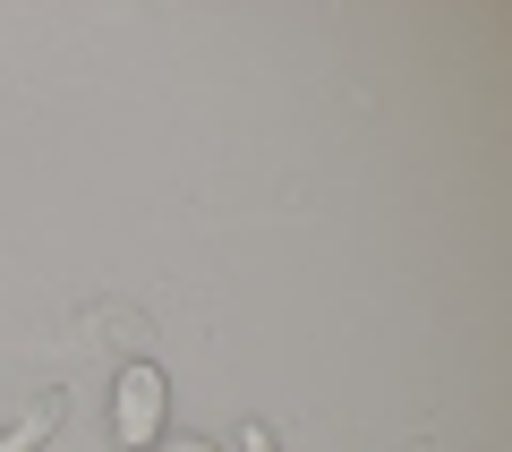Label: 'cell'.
Wrapping results in <instances>:
<instances>
[{"mask_svg": "<svg viewBox=\"0 0 512 452\" xmlns=\"http://www.w3.org/2000/svg\"><path fill=\"white\" fill-rule=\"evenodd\" d=\"M52 427H60V401H43V410H35V418H26V427H18V435H0V452H35V444H43V435H52Z\"/></svg>", "mask_w": 512, "mask_h": 452, "instance_id": "cell-2", "label": "cell"}, {"mask_svg": "<svg viewBox=\"0 0 512 452\" xmlns=\"http://www.w3.org/2000/svg\"><path fill=\"white\" fill-rule=\"evenodd\" d=\"M154 452H222V444H205V435H163Z\"/></svg>", "mask_w": 512, "mask_h": 452, "instance_id": "cell-3", "label": "cell"}, {"mask_svg": "<svg viewBox=\"0 0 512 452\" xmlns=\"http://www.w3.org/2000/svg\"><path fill=\"white\" fill-rule=\"evenodd\" d=\"M111 435H120L128 452H154L171 435V376L154 359L120 367V384H111Z\"/></svg>", "mask_w": 512, "mask_h": 452, "instance_id": "cell-1", "label": "cell"}]
</instances>
